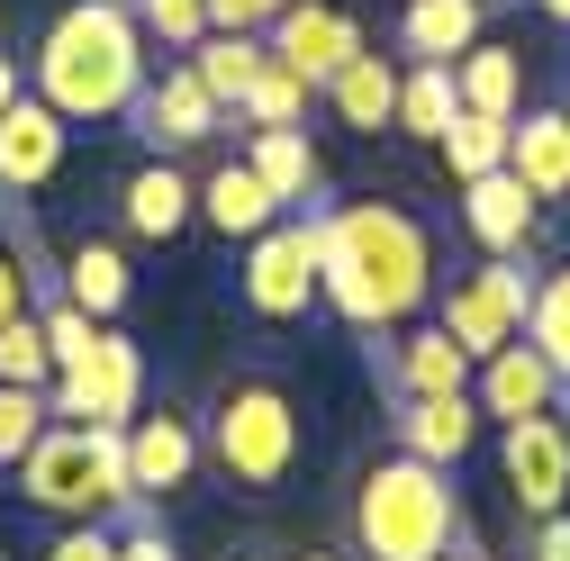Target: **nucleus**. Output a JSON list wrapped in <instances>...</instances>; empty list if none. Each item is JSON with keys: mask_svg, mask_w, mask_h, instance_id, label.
Instances as JSON below:
<instances>
[{"mask_svg": "<svg viewBox=\"0 0 570 561\" xmlns=\"http://www.w3.org/2000/svg\"><path fill=\"white\" fill-rule=\"evenodd\" d=\"M471 407L498 416V426H517V416H543V407H561V372L517 335V344H498V354L471 372Z\"/></svg>", "mask_w": 570, "mask_h": 561, "instance_id": "obj_12", "label": "nucleus"}, {"mask_svg": "<svg viewBox=\"0 0 570 561\" xmlns=\"http://www.w3.org/2000/svg\"><path fill=\"white\" fill-rule=\"evenodd\" d=\"M199 444H208V462H218L236 489H281L299 471V407H291L281 381L245 372V381L218 390V407L199 416Z\"/></svg>", "mask_w": 570, "mask_h": 561, "instance_id": "obj_4", "label": "nucleus"}, {"mask_svg": "<svg viewBox=\"0 0 570 561\" xmlns=\"http://www.w3.org/2000/svg\"><path fill=\"white\" fill-rule=\"evenodd\" d=\"M508 136H517V118H480V109H453V127L435 136V146H444V173H453V181L508 173Z\"/></svg>", "mask_w": 570, "mask_h": 561, "instance_id": "obj_27", "label": "nucleus"}, {"mask_svg": "<svg viewBox=\"0 0 570 561\" xmlns=\"http://www.w3.org/2000/svg\"><path fill=\"white\" fill-rule=\"evenodd\" d=\"M245 173H254L281 208H308L317 181H326V164H317V146H308V127H245Z\"/></svg>", "mask_w": 570, "mask_h": 561, "instance_id": "obj_18", "label": "nucleus"}, {"mask_svg": "<svg viewBox=\"0 0 570 561\" xmlns=\"http://www.w3.org/2000/svg\"><path fill=\"white\" fill-rule=\"evenodd\" d=\"M37 100L82 127V118H127L136 91H146V37H136V10L127 0H73L46 37H37Z\"/></svg>", "mask_w": 570, "mask_h": 561, "instance_id": "obj_2", "label": "nucleus"}, {"mask_svg": "<svg viewBox=\"0 0 570 561\" xmlns=\"http://www.w3.org/2000/svg\"><path fill=\"white\" fill-rule=\"evenodd\" d=\"M525 344L561 372V390H570V263H552V272H534V308H525Z\"/></svg>", "mask_w": 570, "mask_h": 561, "instance_id": "obj_28", "label": "nucleus"}, {"mask_svg": "<svg viewBox=\"0 0 570 561\" xmlns=\"http://www.w3.org/2000/svg\"><path fill=\"white\" fill-rule=\"evenodd\" d=\"M46 561H118V534H109V525H63V534L46 543Z\"/></svg>", "mask_w": 570, "mask_h": 561, "instance_id": "obj_37", "label": "nucleus"}, {"mask_svg": "<svg viewBox=\"0 0 570 561\" xmlns=\"http://www.w3.org/2000/svg\"><path fill=\"white\" fill-rule=\"evenodd\" d=\"M480 444V407L471 398H399V453L425 471H462Z\"/></svg>", "mask_w": 570, "mask_h": 561, "instance_id": "obj_16", "label": "nucleus"}, {"mask_svg": "<svg viewBox=\"0 0 570 561\" xmlns=\"http://www.w3.org/2000/svg\"><path fill=\"white\" fill-rule=\"evenodd\" d=\"M525 308H534V272H525L517 254H480V263L453 280V291L435 299V326L462 344L471 372H480L498 344H517V335H525Z\"/></svg>", "mask_w": 570, "mask_h": 561, "instance_id": "obj_6", "label": "nucleus"}, {"mask_svg": "<svg viewBox=\"0 0 570 561\" xmlns=\"http://www.w3.org/2000/svg\"><path fill=\"white\" fill-rule=\"evenodd\" d=\"M453 63H407L399 73V118L390 127H407V136H425V146H435V136L453 127Z\"/></svg>", "mask_w": 570, "mask_h": 561, "instance_id": "obj_29", "label": "nucleus"}, {"mask_svg": "<svg viewBox=\"0 0 570 561\" xmlns=\"http://www.w3.org/2000/svg\"><path fill=\"white\" fill-rule=\"evenodd\" d=\"M208 444H199V416L190 407H136L127 416V508H164L199 480Z\"/></svg>", "mask_w": 570, "mask_h": 561, "instance_id": "obj_10", "label": "nucleus"}, {"mask_svg": "<svg viewBox=\"0 0 570 561\" xmlns=\"http://www.w3.org/2000/svg\"><path fill=\"white\" fill-rule=\"evenodd\" d=\"M19 489H28V508H46V516H73V525H100L109 508H127V480H118V471H100L91 426H63V416H55V426L28 444Z\"/></svg>", "mask_w": 570, "mask_h": 561, "instance_id": "obj_5", "label": "nucleus"}, {"mask_svg": "<svg viewBox=\"0 0 570 561\" xmlns=\"http://www.w3.org/2000/svg\"><path fill=\"white\" fill-rule=\"evenodd\" d=\"M254 561H263V552H254Z\"/></svg>", "mask_w": 570, "mask_h": 561, "instance_id": "obj_45", "label": "nucleus"}, {"mask_svg": "<svg viewBox=\"0 0 570 561\" xmlns=\"http://www.w3.org/2000/svg\"><path fill=\"white\" fill-rule=\"evenodd\" d=\"M46 407L63 416V426H127V416L146 407V354H136V335L100 326L91 354H82L73 372H55Z\"/></svg>", "mask_w": 570, "mask_h": 561, "instance_id": "obj_7", "label": "nucleus"}, {"mask_svg": "<svg viewBox=\"0 0 570 561\" xmlns=\"http://www.w3.org/2000/svg\"><path fill=\"white\" fill-rule=\"evenodd\" d=\"M136 10V37H155L164 55H190L208 37V0H127Z\"/></svg>", "mask_w": 570, "mask_h": 561, "instance_id": "obj_32", "label": "nucleus"}, {"mask_svg": "<svg viewBox=\"0 0 570 561\" xmlns=\"http://www.w3.org/2000/svg\"><path fill=\"white\" fill-rule=\"evenodd\" d=\"M525 561H570V508L534 525V552H525Z\"/></svg>", "mask_w": 570, "mask_h": 561, "instance_id": "obj_39", "label": "nucleus"}, {"mask_svg": "<svg viewBox=\"0 0 570 561\" xmlns=\"http://www.w3.org/2000/svg\"><path fill=\"white\" fill-rule=\"evenodd\" d=\"M308 561H344V552H308Z\"/></svg>", "mask_w": 570, "mask_h": 561, "instance_id": "obj_43", "label": "nucleus"}, {"mask_svg": "<svg viewBox=\"0 0 570 561\" xmlns=\"http://www.w3.org/2000/svg\"><path fill=\"white\" fill-rule=\"evenodd\" d=\"M55 426V407H46V390H10V381H0V462H28V444Z\"/></svg>", "mask_w": 570, "mask_h": 561, "instance_id": "obj_33", "label": "nucleus"}, {"mask_svg": "<svg viewBox=\"0 0 570 561\" xmlns=\"http://www.w3.org/2000/svg\"><path fill=\"white\" fill-rule=\"evenodd\" d=\"M462 534L471 525H462L453 471H425V462L390 453L353 480V552L363 561H444Z\"/></svg>", "mask_w": 570, "mask_h": 561, "instance_id": "obj_3", "label": "nucleus"}, {"mask_svg": "<svg viewBox=\"0 0 570 561\" xmlns=\"http://www.w3.org/2000/svg\"><path fill=\"white\" fill-rule=\"evenodd\" d=\"M118 516H127V525H109V534H118V561H181V543L164 534L155 508H118Z\"/></svg>", "mask_w": 570, "mask_h": 561, "instance_id": "obj_35", "label": "nucleus"}, {"mask_svg": "<svg viewBox=\"0 0 570 561\" xmlns=\"http://www.w3.org/2000/svg\"><path fill=\"white\" fill-rule=\"evenodd\" d=\"M390 390L399 398H471V354L444 326H407L390 344Z\"/></svg>", "mask_w": 570, "mask_h": 561, "instance_id": "obj_17", "label": "nucleus"}, {"mask_svg": "<svg viewBox=\"0 0 570 561\" xmlns=\"http://www.w3.org/2000/svg\"><path fill=\"white\" fill-rule=\"evenodd\" d=\"M462 227H471L480 254H517V263H525V245H534V227H543V199H534L517 173H480V181H462Z\"/></svg>", "mask_w": 570, "mask_h": 561, "instance_id": "obj_14", "label": "nucleus"}, {"mask_svg": "<svg viewBox=\"0 0 570 561\" xmlns=\"http://www.w3.org/2000/svg\"><path fill=\"white\" fill-rule=\"evenodd\" d=\"M190 73H199V91L218 100V109H236V100H245V82L263 73V37H236V28H208V37L190 46Z\"/></svg>", "mask_w": 570, "mask_h": 561, "instance_id": "obj_26", "label": "nucleus"}, {"mask_svg": "<svg viewBox=\"0 0 570 561\" xmlns=\"http://www.w3.org/2000/svg\"><path fill=\"white\" fill-rule=\"evenodd\" d=\"M489 28V0H407L399 10V46L407 63H462Z\"/></svg>", "mask_w": 570, "mask_h": 561, "instance_id": "obj_19", "label": "nucleus"}, {"mask_svg": "<svg viewBox=\"0 0 570 561\" xmlns=\"http://www.w3.org/2000/svg\"><path fill=\"white\" fill-rule=\"evenodd\" d=\"M245 308L254 317H308V299H317V208H291V218H272L254 245H245Z\"/></svg>", "mask_w": 570, "mask_h": 561, "instance_id": "obj_8", "label": "nucleus"}, {"mask_svg": "<svg viewBox=\"0 0 570 561\" xmlns=\"http://www.w3.org/2000/svg\"><path fill=\"white\" fill-rule=\"evenodd\" d=\"M190 208H199V181H190V173H173V164L127 173V190H118L127 236H146V245H173V236L190 227Z\"/></svg>", "mask_w": 570, "mask_h": 561, "instance_id": "obj_20", "label": "nucleus"}, {"mask_svg": "<svg viewBox=\"0 0 570 561\" xmlns=\"http://www.w3.org/2000/svg\"><path fill=\"white\" fill-rule=\"evenodd\" d=\"M28 299H37L28 263H19V254H0V326H10V317H28Z\"/></svg>", "mask_w": 570, "mask_h": 561, "instance_id": "obj_38", "label": "nucleus"}, {"mask_svg": "<svg viewBox=\"0 0 570 561\" xmlns=\"http://www.w3.org/2000/svg\"><path fill=\"white\" fill-rule=\"evenodd\" d=\"M317 100H326V109H335V118H344L353 136H381V127L399 118V63L363 46V55H344V73H335V82H326Z\"/></svg>", "mask_w": 570, "mask_h": 561, "instance_id": "obj_21", "label": "nucleus"}, {"mask_svg": "<svg viewBox=\"0 0 570 561\" xmlns=\"http://www.w3.org/2000/svg\"><path fill=\"white\" fill-rule=\"evenodd\" d=\"M63 127L37 91H19V109L0 118V199H28V190H46L55 173H63Z\"/></svg>", "mask_w": 570, "mask_h": 561, "instance_id": "obj_13", "label": "nucleus"}, {"mask_svg": "<svg viewBox=\"0 0 570 561\" xmlns=\"http://www.w3.org/2000/svg\"><path fill=\"white\" fill-rule=\"evenodd\" d=\"M498 471H508V499L517 516H561L570 508V407H543V416H517L498 426Z\"/></svg>", "mask_w": 570, "mask_h": 561, "instance_id": "obj_9", "label": "nucleus"}, {"mask_svg": "<svg viewBox=\"0 0 570 561\" xmlns=\"http://www.w3.org/2000/svg\"><path fill=\"white\" fill-rule=\"evenodd\" d=\"M263 55L281 63V73H299L308 91H326L344 73V55H363V28H353L335 0H291V10L263 28Z\"/></svg>", "mask_w": 570, "mask_h": 561, "instance_id": "obj_11", "label": "nucleus"}, {"mask_svg": "<svg viewBox=\"0 0 570 561\" xmlns=\"http://www.w3.org/2000/svg\"><path fill=\"white\" fill-rule=\"evenodd\" d=\"M453 100H462V109H480V118H517V109H525V55L480 37V46L453 63Z\"/></svg>", "mask_w": 570, "mask_h": 561, "instance_id": "obj_23", "label": "nucleus"}, {"mask_svg": "<svg viewBox=\"0 0 570 561\" xmlns=\"http://www.w3.org/2000/svg\"><path fill=\"white\" fill-rule=\"evenodd\" d=\"M127 118L146 127L155 146H208V136L227 127V109H218V100L199 91V73H190V63H173L164 82H146V91H136V109H127Z\"/></svg>", "mask_w": 570, "mask_h": 561, "instance_id": "obj_15", "label": "nucleus"}, {"mask_svg": "<svg viewBox=\"0 0 570 561\" xmlns=\"http://www.w3.org/2000/svg\"><path fill=\"white\" fill-rule=\"evenodd\" d=\"M508 173H517L534 199H570V118H561V109H525V118H517Z\"/></svg>", "mask_w": 570, "mask_h": 561, "instance_id": "obj_22", "label": "nucleus"}, {"mask_svg": "<svg viewBox=\"0 0 570 561\" xmlns=\"http://www.w3.org/2000/svg\"><path fill=\"white\" fill-rule=\"evenodd\" d=\"M291 0H208V28H236V37H263Z\"/></svg>", "mask_w": 570, "mask_h": 561, "instance_id": "obj_36", "label": "nucleus"}, {"mask_svg": "<svg viewBox=\"0 0 570 561\" xmlns=\"http://www.w3.org/2000/svg\"><path fill=\"white\" fill-rule=\"evenodd\" d=\"M534 10H543V19H561V28H570V0H534Z\"/></svg>", "mask_w": 570, "mask_h": 561, "instance_id": "obj_42", "label": "nucleus"}, {"mask_svg": "<svg viewBox=\"0 0 570 561\" xmlns=\"http://www.w3.org/2000/svg\"><path fill=\"white\" fill-rule=\"evenodd\" d=\"M444 561H489V552H480V543H471V534H462V543H453V552H444Z\"/></svg>", "mask_w": 570, "mask_h": 561, "instance_id": "obj_41", "label": "nucleus"}, {"mask_svg": "<svg viewBox=\"0 0 570 561\" xmlns=\"http://www.w3.org/2000/svg\"><path fill=\"white\" fill-rule=\"evenodd\" d=\"M127 291H136V280H127V254H118V245L82 236L73 254H63V299H73L91 326H109V317L127 308Z\"/></svg>", "mask_w": 570, "mask_h": 561, "instance_id": "obj_25", "label": "nucleus"}, {"mask_svg": "<svg viewBox=\"0 0 570 561\" xmlns=\"http://www.w3.org/2000/svg\"><path fill=\"white\" fill-rule=\"evenodd\" d=\"M199 218L218 227V236H245V245H254L272 218H291V208H281V199H272V190H263L245 164H218V173L199 181Z\"/></svg>", "mask_w": 570, "mask_h": 561, "instance_id": "obj_24", "label": "nucleus"}, {"mask_svg": "<svg viewBox=\"0 0 570 561\" xmlns=\"http://www.w3.org/2000/svg\"><path fill=\"white\" fill-rule=\"evenodd\" d=\"M317 299H335V317H353L363 335H399L435 299V245L399 199L317 208Z\"/></svg>", "mask_w": 570, "mask_h": 561, "instance_id": "obj_1", "label": "nucleus"}, {"mask_svg": "<svg viewBox=\"0 0 570 561\" xmlns=\"http://www.w3.org/2000/svg\"><path fill=\"white\" fill-rule=\"evenodd\" d=\"M561 118H570V109H561Z\"/></svg>", "mask_w": 570, "mask_h": 561, "instance_id": "obj_44", "label": "nucleus"}, {"mask_svg": "<svg viewBox=\"0 0 570 561\" xmlns=\"http://www.w3.org/2000/svg\"><path fill=\"white\" fill-rule=\"evenodd\" d=\"M0 381H10V390H55V354H46V326H37V308L0 326Z\"/></svg>", "mask_w": 570, "mask_h": 561, "instance_id": "obj_31", "label": "nucleus"}, {"mask_svg": "<svg viewBox=\"0 0 570 561\" xmlns=\"http://www.w3.org/2000/svg\"><path fill=\"white\" fill-rule=\"evenodd\" d=\"M37 326H46V354H55V372H73V363L91 354V335H100V326H91V317H82L73 299H63V291H46V308H37Z\"/></svg>", "mask_w": 570, "mask_h": 561, "instance_id": "obj_34", "label": "nucleus"}, {"mask_svg": "<svg viewBox=\"0 0 570 561\" xmlns=\"http://www.w3.org/2000/svg\"><path fill=\"white\" fill-rule=\"evenodd\" d=\"M308 100H317V91H308L299 73H281V63L263 55V73L245 82V100H236L227 118H236V127H299V118H308Z\"/></svg>", "mask_w": 570, "mask_h": 561, "instance_id": "obj_30", "label": "nucleus"}, {"mask_svg": "<svg viewBox=\"0 0 570 561\" xmlns=\"http://www.w3.org/2000/svg\"><path fill=\"white\" fill-rule=\"evenodd\" d=\"M19 91H28V82H19V55H0V118L19 109Z\"/></svg>", "mask_w": 570, "mask_h": 561, "instance_id": "obj_40", "label": "nucleus"}]
</instances>
